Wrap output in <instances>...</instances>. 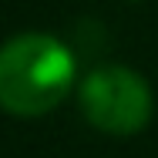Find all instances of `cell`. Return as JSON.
<instances>
[{"instance_id": "cell-1", "label": "cell", "mask_w": 158, "mask_h": 158, "mask_svg": "<svg viewBox=\"0 0 158 158\" xmlns=\"http://www.w3.org/2000/svg\"><path fill=\"white\" fill-rule=\"evenodd\" d=\"M74 84V54L54 34H17L0 47V108L37 118L57 108Z\"/></svg>"}, {"instance_id": "cell-2", "label": "cell", "mask_w": 158, "mask_h": 158, "mask_svg": "<svg viewBox=\"0 0 158 158\" xmlns=\"http://www.w3.org/2000/svg\"><path fill=\"white\" fill-rule=\"evenodd\" d=\"M81 111L108 135H135L152 118V88L121 64H104L81 81Z\"/></svg>"}]
</instances>
